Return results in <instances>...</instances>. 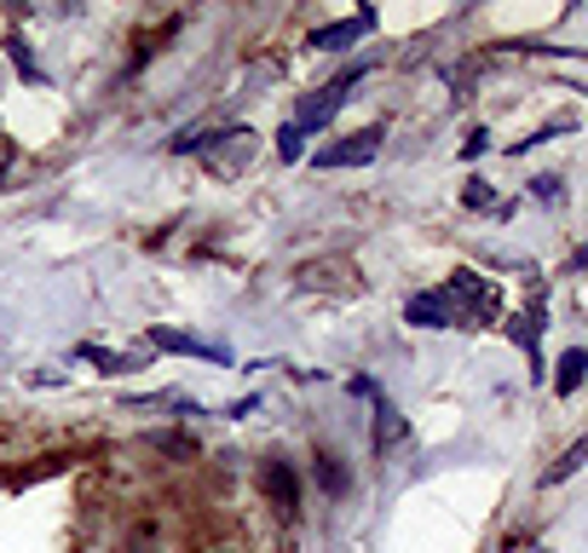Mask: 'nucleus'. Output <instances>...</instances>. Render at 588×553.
I'll use <instances>...</instances> for the list:
<instances>
[{"label": "nucleus", "mask_w": 588, "mask_h": 553, "mask_svg": "<svg viewBox=\"0 0 588 553\" xmlns=\"http://www.w3.org/2000/svg\"><path fill=\"white\" fill-rule=\"evenodd\" d=\"M173 151L179 156H196L202 151V161H208L214 173H242L254 161V128H219V133H208V128H191V133H179L173 139Z\"/></svg>", "instance_id": "nucleus-1"}, {"label": "nucleus", "mask_w": 588, "mask_h": 553, "mask_svg": "<svg viewBox=\"0 0 588 553\" xmlns=\"http://www.w3.org/2000/svg\"><path fill=\"white\" fill-rule=\"evenodd\" d=\"M444 305H451L456 329H479V323L496 317V282L479 277V272H456L444 282Z\"/></svg>", "instance_id": "nucleus-2"}, {"label": "nucleus", "mask_w": 588, "mask_h": 553, "mask_svg": "<svg viewBox=\"0 0 588 553\" xmlns=\"http://www.w3.org/2000/svg\"><path fill=\"white\" fill-rule=\"evenodd\" d=\"M370 75V64H352V70H340L335 81H323V87L312 93V98H300L295 105V116H289V128H300V133H317V128H329V116L352 98V87Z\"/></svg>", "instance_id": "nucleus-3"}, {"label": "nucleus", "mask_w": 588, "mask_h": 553, "mask_svg": "<svg viewBox=\"0 0 588 553\" xmlns=\"http://www.w3.org/2000/svg\"><path fill=\"white\" fill-rule=\"evenodd\" d=\"M381 128H358V133H347V139H335V145H323L317 151V168H363V161H375V151H381Z\"/></svg>", "instance_id": "nucleus-4"}, {"label": "nucleus", "mask_w": 588, "mask_h": 553, "mask_svg": "<svg viewBox=\"0 0 588 553\" xmlns=\"http://www.w3.org/2000/svg\"><path fill=\"white\" fill-rule=\"evenodd\" d=\"M145 340L156 346V352H179V358H202V363H214V369H231L226 346H208V340H196V335H179V329H168V323H151Z\"/></svg>", "instance_id": "nucleus-5"}, {"label": "nucleus", "mask_w": 588, "mask_h": 553, "mask_svg": "<svg viewBox=\"0 0 588 553\" xmlns=\"http://www.w3.org/2000/svg\"><path fill=\"white\" fill-rule=\"evenodd\" d=\"M370 29H375V12L363 7V12H352V17H347V24H323V29H312V35H307V47H312V52H347L352 40H363Z\"/></svg>", "instance_id": "nucleus-6"}, {"label": "nucleus", "mask_w": 588, "mask_h": 553, "mask_svg": "<svg viewBox=\"0 0 588 553\" xmlns=\"http://www.w3.org/2000/svg\"><path fill=\"white\" fill-rule=\"evenodd\" d=\"M260 490H266V502L272 507H283V514H289V507H300V479H295V461H260Z\"/></svg>", "instance_id": "nucleus-7"}, {"label": "nucleus", "mask_w": 588, "mask_h": 553, "mask_svg": "<svg viewBox=\"0 0 588 553\" xmlns=\"http://www.w3.org/2000/svg\"><path fill=\"white\" fill-rule=\"evenodd\" d=\"M404 317H410L416 329H456V323H451V305H444V289H439V294H410Z\"/></svg>", "instance_id": "nucleus-8"}, {"label": "nucleus", "mask_w": 588, "mask_h": 553, "mask_svg": "<svg viewBox=\"0 0 588 553\" xmlns=\"http://www.w3.org/2000/svg\"><path fill=\"white\" fill-rule=\"evenodd\" d=\"M583 381H588V352H583V346H572V352L560 358L554 393H560V398H572V393H583Z\"/></svg>", "instance_id": "nucleus-9"}, {"label": "nucleus", "mask_w": 588, "mask_h": 553, "mask_svg": "<svg viewBox=\"0 0 588 553\" xmlns=\"http://www.w3.org/2000/svg\"><path fill=\"white\" fill-rule=\"evenodd\" d=\"M404 438V416H398V404L393 398H375V449H387Z\"/></svg>", "instance_id": "nucleus-10"}, {"label": "nucleus", "mask_w": 588, "mask_h": 553, "mask_svg": "<svg viewBox=\"0 0 588 553\" xmlns=\"http://www.w3.org/2000/svg\"><path fill=\"white\" fill-rule=\"evenodd\" d=\"M508 335L525 346V352H531V363H542V358H537V340H542V305H531V312H519V317L508 323Z\"/></svg>", "instance_id": "nucleus-11"}, {"label": "nucleus", "mask_w": 588, "mask_h": 553, "mask_svg": "<svg viewBox=\"0 0 588 553\" xmlns=\"http://www.w3.org/2000/svg\"><path fill=\"white\" fill-rule=\"evenodd\" d=\"M583 467H588V433L572 444V449H565V456L549 467V473H542V484H565V479H572V473H583Z\"/></svg>", "instance_id": "nucleus-12"}, {"label": "nucleus", "mask_w": 588, "mask_h": 553, "mask_svg": "<svg viewBox=\"0 0 588 553\" xmlns=\"http://www.w3.org/2000/svg\"><path fill=\"white\" fill-rule=\"evenodd\" d=\"M81 358L98 363L105 375H133V369H145V358H128V352H105V346H81Z\"/></svg>", "instance_id": "nucleus-13"}, {"label": "nucleus", "mask_w": 588, "mask_h": 553, "mask_svg": "<svg viewBox=\"0 0 588 553\" xmlns=\"http://www.w3.org/2000/svg\"><path fill=\"white\" fill-rule=\"evenodd\" d=\"M7 58L17 64V75H24V81H35V87L47 81V70L35 64V52H29V40H24V35H7Z\"/></svg>", "instance_id": "nucleus-14"}, {"label": "nucleus", "mask_w": 588, "mask_h": 553, "mask_svg": "<svg viewBox=\"0 0 588 553\" xmlns=\"http://www.w3.org/2000/svg\"><path fill=\"white\" fill-rule=\"evenodd\" d=\"M572 128H577V116H554V121H549V128H537L531 139H519V145H514L508 156H525V151H537V145H549V139H560V133H572Z\"/></svg>", "instance_id": "nucleus-15"}, {"label": "nucleus", "mask_w": 588, "mask_h": 553, "mask_svg": "<svg viewBox=\"0 0 588 553\" xmlns=\"http://www.w3.org/2000/svg\"><path fill=\"white\" fill-rule=\"evenodd\" d=\"M317 484H323V496H347V467H335V456H317Z\"/></svg>", "instance_id": "nucleus-16"}, {"label": "nucleus", "mask_w": 588, "mask_h": 553, "mask_svg": "<svg viewBox=\"0 0 588 553\" xmlns=\"http://www.w3.org/2000/svg\"><path fill=\"white\" fill-rule=\"evenodd\" d=\"M277 156H283V161H300V156H307V133L283 121V133H277Z\"/></svg>", "instance_id": "nucleus-17"}, {"label": "nucleus", "mask_w": 588, "mask_h": 553, "mask_svg": "<svg viewBox=\"0 0 588 553\" xmlns=\"http://www.w3.org/2000/svg\"><path fill=\"white\" fill-rule=\"evenodd\" d=\"M461 202H468V208H496V191H491L484 179H473L468 191H461Z\"/></svg>", "instance_id": "nucleus-18"}, {"label": "nucleus", "mask_w": 588, "mask_h": 553, "mask_svg": "<svg viewBox=\"0 0 588 553\" xmlns=\"http://www.w3.org/2000/svg\"><path fill=\"white\" fill-rule=\"evenodd\" d=\"M531 196L537 202H560V173H537L531 179Z\"/></svg>", "instance_id": "nucleus-19"}, {"label": "nucleus", "mask_w": 588, "mask_h": 553, "mask_svg": "<svg viewBox=\"0 0 588 553\" xmlns=\"http://www.w3.org/2000/svg\"><path fill=\"white\" fill-rule=\"evenodd\" d=\"M484 151H491V133H468V145H461V161H473V156H484Z\"/></svg>", "instance_id": "nucleus-20"}, {"label": "nucleus", "mask_w": 588, "mask_h": 553, "mask_svg": "<svg viewBox=\"0 0 588 553\" xmlns=\"http://www.w3.org/2000/svg\"><path fill=\"white\" fill-rule=\"evenodd\" d=\"M572 265H577V272H583V277H588V249H583V254H577V260H572Z\"/></svg>", "instance_id": "nucleus-21"}]
</instances>
